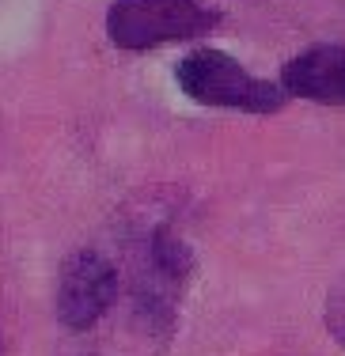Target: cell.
<instances>
[{
    "mask_svg": "<svg viewBox=\"0 0 345 356\" xmlns=\"http://www.w3.org/2000/svg\"><path fill=\"white\" fill-rule=\"evenodd\" d=\"M175 80H179V88L201 106L273 114V110H281V103H284L281 83L250 76L235 57L220 54V49H193L190 57L179 61Z\"/></svg>",
    "mask_w": 345,
    "mask_h": 356,
    "instance_id": "cell-1",
    "label": "cell"
},
{
    "mask_svg": "<svg viewBox=\"0 0 345 356\" xmlns=\"http://www.w3.org/2000/svg\"><path fill=\"white\" fill-rule=\"evenodd\" d=\"M220 15L201 0H114L106 12V35L129 54H145L163 42L201 38Z\"/></svg>",
    "mask_w": 345,
    "mask_h": 356,
    "instance_id": "cell-2",
    "label": "cell"
},
{
    "mask_svg": "<svg viewBox=\"0 0 345 356\" xmlns=\"http://www.w3.org/2000/svg\"><path fill=\"white\" fill-rule=\"evenodd\" d=\"M118 296V269L103 254H72L57 277V318L65 330H91Z\"/></svg>",
    "mask_w": 345,
    "mask_h": 356,
    "instance_id": "cell-3",
    "label": "cell"
},
{
    "mask_svg": "<svg viewBox=\"0 0 345 356\" xmlns=\"http://www.w3.org/2000/svg\"><path fill=\"white\" fill-rule=\"evenodd\" d=\"M284 95L311 99L323 106H345V49L342 46H311L296 54L281 72Z\"/></svg>",
    "mask_w": 345,
    "mask_h": 356,
    "instance_id": "cell-4",
    "label": "cell"
},
{
    "mask_svg": "<svg viewBox=\"0 0 345 356\" xmlns=\"http://www.w3.org/2000/svg\"><path fill=\"white\" fill-rule=\"evenodd\" d=\"M148 261H152L167 281L182 284V277H186L190 266H193V254H190V247L182 243V235L175 232V227L159 224L156 232L148 235Z\"/></svg>",
    "mask_w": 345,
    "mask_h": 356,
    "instance_id": "cell-5",
    "label": "cell"
}]
</instances>
